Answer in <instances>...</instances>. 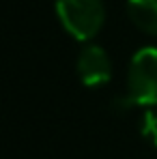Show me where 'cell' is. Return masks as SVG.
<instances>
[{
    "instance_id": "obj_1",
    "label": "cell",
    "mask_w": 157,
    "mask_h": 159,
    "mask_svg": "<svg viewBox=\"0 0 157 159\" xmlns=\"http://www.w3.org/2000/svg\"><path fill=\"white\" fill-rule=\"evenodd\" d=\"M54 7L60 26L82 43L95 39L104 28L105 9L101 0H56Z\"/></svg>"
},
{
    "instance_id": "obj_3",
    "label": "cell",
    "mask_w": 157,
    "mask_h": 159,
    "mask_svg": "<svg viewBox=\"0 0 157 159\" xmlns=\"http://www.w3.org/2000/svg\"><path fill=\"white\" fill-rule=\"evenodd\" d=\"M76 73H78V80L88 88L104 86L112 80V60L101 45L86 43L78 54Z\"/></svg>"
},
{
    "instance_id": "obj_5",
    "label": "cell",
    "mask_w": 157,
    "mask_h": 159,
    "mask_svg": "<svg viewBox=\"0 0 157 159\" xmlns=\"http://www.w3.org/2000/svg\"><path fill=\"white\" fill-rule=\"evenodd\" d=\"M142 135L153 144L157 146V110H146L144 116H142Z\"/></svg>"
},
{
    "instance_id": "obj_2",
    "label": "cell",
    "mask_w": 157,
    "mask_h": 159,
    "mask_svg": "<svg viewBox=\"0 0 157 159\" xmlns=\"http://www.w3.org/2000/svg\"><path fill=\"white\" fill-rule=\"evenodd\" d=\"M127 106H157V48L149 45L131 56L127 69Z\"/></svg>"
},
{
    "instance_id": "obj_4",
    "label": "cell",
    "mask_w": 157,
    "mask_h": 159,
    "mask_svg": "<svg viewBox=\"0 0 157 159\" xmlns=\"http://www.w3.org/2000/svg\"><path fill=\"white\" fill-rule=\"evenodd\" d=\"M127 15L136 28L157 37V0H127Z\"/></svg>"
}]
</instances>
